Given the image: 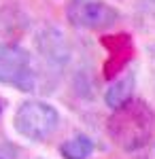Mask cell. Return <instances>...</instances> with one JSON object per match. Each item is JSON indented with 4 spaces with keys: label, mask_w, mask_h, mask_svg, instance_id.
<instances>
[{
    "label": "cell",
    "mask_w": 155,
    "mask_h": 159,
    "mask_svg": "<svg viewBox=\"0 0 155 159\" xmlns=\"http://www.w3.org/2000/svg\"><path fill=\"white\" fill-rule=\"evenodd\" d=\"M2 108H4V104H2V100H0V115H2Z\"/></svg>",
    "instance_id": "8"
},
{
    "label": "cell",
    "mask_w": 155,
    "mask_h": 159,
    "mask_svg": "<svg viewBox=\"0 0 155 159\" xmlns=\"http://www.w3.org/2000/svg\"><path fill=\"white\" fill-rule=\"evenodd\" d=\"M151 53H153V57H155V47H153V49H151Z\"/></svg>",
    "instance_id": "9"
},
{
    "label": "cell",
    "mask_w": 155,
    "mask_h": 159,
    "mask_svg": "<svg viewBox=\"0 0 155 159\" xmlns=\"http://www.w3.org/2000/svg\"><path fill=\"white\" fill-rule=\"evenodd\" d=\"M60 123V112L51 104L43 100H28L24 102L15 117H13V127L19 136L32 142H43L58 129Z\"/></svg>",
    "instance_id": "2"
},
{
    "label": "cell",
    "mask_w": 155,
    "mask_h": 159,
    "mask_svg": "<svg viewBox=\"0 0 155 159\" xmlns=\"http://www.w3.org/2000/svg\"><path fill=\"white\" fill-rule=\"evenodd\" d=\"M36 45H38V51L40 55L53 64V66H64L68 61V47H66V40L62 36L60 30H53V28H47L43 30L38 38H36Z\"/></svg>",
    "instance_id": "5"
},
{
    "label": "cell",
    "mask_w": 155,
    "mask_h": 159,
    "mask_svg": "<svg viewBox=\"0 0 155 159\" xmlns=\"http://www.w3.org/2000/svg\"><path fill=\"white\" fill-rule=\"evenodd\" d=\"M64 159H89L94 155V140L85 134H77L60 147Z\"/></svg>",
    "instance_id": "7"
},
{
    "label": "cell",
    "mask_w": 155,
    "mask_h": 159,
    "mask_svg": "<svg viewBox=\"0 0 155 159\" xmlns=\"http://www.w3.org/2000/svg\"><path fill=\"white\" fill-rule=\"evenodd\" d=\"M0 159H7V157H2V155H0Z\"/></svg>",
    "instance_id": "10"
},
{
    "label": "cell",
    "mask_w": 155,
    "mask_h": 159,
    "mask_svg": "<svg viewBox=\"0 0 155 159\" xmlns=\"http://www.w3.org/2000/svg\"><path fill=\"white\" fill-rule=\"evenodd\" d=\"M66 17L81 30H106L119 21V11L102 0H70L66 4Z\"/></svg>",
    "instance_id": "4"
},
{
    "label": "cell",
    "mask_w": 155,
    "mask_h": 159,
    "mask_svg": "<svg viewBox=\"0 0 155 159\" xmlns=\"http://www.w3.org/2000/svg\"><path fill=\"white\" fill-rule=\"evenodd\" d=\"M155 115L147 106V102L132 98L119 108H113L108 117L106 129L110 140L123 151H138L143 148L153 134Z\"/></svg>",
    "instance_id": "1"
},
{
    "label": "cell",
    "mask_w": 155,
    "mask_h": 159,
    "mask_svg": "<svg viewBox=\"0 0 155 159\" xmlns=\"http://www.w3.org/2000/svg\"><path fill=\"white\" fill-rule=\"evenodd\" d=\"M0 85L15 87L19 91H34L36 74L30 53L19 45L0 47Z\"/></svg>",
    "instance_id": "3"
},
{
    "label": "cell",
    "mask_w": 155,
    "mask_h": 159,
    "mask_svg": "<svg viewBox=\"0 0 155 159\" xmlns=\"http://www.w3.org/2000/svg\"><path fill=\"white\" fill-rule=\"evenodd\" d=\"M132 89H134V74L128 72L125 76H119L106 89L104 100H106V104L110 108H119L121 104H125L128 100H132Z\"/></svg>",
    "instance_id": "6"
}]
</instances>
